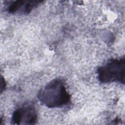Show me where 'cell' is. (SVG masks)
<instances>
[{"mask_svg":"<svg viewBox=\"0 0 125 125\" xmlns=\"http://www.w3.org/2000/svg\"><path fill=\"white\" fill-rule=\"evenodd\" d=\"M98 79L104 83L112 82L125 83V58L112 59L97 69Z\"/></svg>","mask_w":125,"mask_h":125,"instance_id":"obj_2","label":"cell"},{"mask_svg":"<svg viewBox=\"0 0 125 125\" xmlns=\"http://www.w3.org/2000/svg\"><path fill=\"white\" fill-rule=\"evenodd\" d=\"M37 121L38 114L35 105L26 103L13 112L11 123L14 125H34Z\"/></svg>","mask_w":125,"mask_h":125,"instance_id":"obj_3","label":"cell"},{"mask_svg":"<svg viewBox=\"0 0 125 125\" xmlns=\"http://www.w3.org/2000/svg\"><path fill=\"white\" fill-rule=\"evenodd\" d=\"M1 92H2V90L4 89V87H5V83L4 82V80L3 81V78L1 77Z\"/></svg>","mask_w":125,"mask_h":125,"instance_id":"obj_4","label":"cell"},{"mask_svg":"<svg viewBox=\"0 0 125 125\" xmlns=\"http://www.w3.org/2000/svg\"><path fill=\"white\" fill-rule=\"evenodd\" d=\"M38 98L44 105L49 108H57L67 104L70 101V95L66 90L64 81L55 79L40 90Z\"/></svg>","mask_w":125,"mask_h":125,"instance_id":"obj_1","label":"cell"}]
</instances>
